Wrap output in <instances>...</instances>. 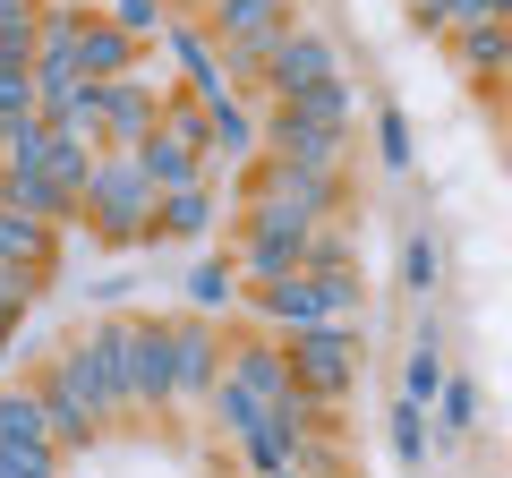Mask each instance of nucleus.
<instances>
[{"label":"nucleus","mask_w":512,"mask_h":478,"mask_svg":"<svg viewBox=\"0 0 512 478\" xmlns=\"http://www.w3.org/2000/svg\"><path fill=\"white\" fill-rule=\"evenodd\" d=\"M128 282H137V274H103L86 299H94V308H120V299H128Z\"/></svg>","instance_id":"obj_35"},{"label":"nucleus","mask_w":512,"mask_h":478,"mask_svg":"<svg viewBox=\"0 0 512 478\" xmlns=\"http://www.w3.org/2000/svg\"><path fill=\"white\" fill-rule=\"evenodd\" d=\"M111 342H120V376H128L137 427L171 419V325L163 316H111Z\"/></svg>","instance_id":"obj_6"},{"label":"nucleus","mask_w":512,"mask_h":478,"mask_svg":"<svg viewBox=\"0 0 512 478\" xmlns=\"http://www.w3.org/2000/svg\"><path fill=\"white\" fill-rule=\"evenodd\" d=\"M35 299H43V282H35V274H18V265H0V368H9V342L26 333Z\"/></svg>","instance_id":"obj_26"},{"label":"nucleus","mask_w":512,"mask_h":478,"mask_svg":"<svg viewBox=\"0 0 512 478\" xmlns=\"http://www.w3.org/2000/svg\"><path fill=\"white\" fill-rule=\"evenodd\" d=\"M60 368L77 376V393H86V410L103 419V436H120V427H137V410H128V376H120V342H111V316H94V325H77L69 342L52 350Z\"/></svg>","instance_id":"obj_4"},{"label":"nucleus","mask_w":512,"mask_h":478,"mask_svg":"<svg viewBox=\"0 0 512 478\" xmlns=\"http://www.w3.org/2000/svg\"><path fill=\"white\" fill-rule=\"evenodd\" d=\"M197 18H205V35L222 43L231 86L248 94V86H256V60H265V43H274L282 26H299V9H291V0H205Z\"/></svg>","instance_id":"obj_5"},{"label":"nucleus","mask_w":512,"mask_h":478,"mask_svg":"<svg viewBox=\"0 0 512 478\" xmlns=\"http://www.w3.org/2000/svg\"><path fill=\"white\" fill-rule=\"evenodd\" d=\"M444 60L470 77V94H495V77L512 69V26H453L444 35Z\"/></svg>","instance_id":"obj_16"},{"label":"nucleus","mask_w":512,"mask_h":478,"mask_svg":"<svg viewBox=\"0 0 512 478\" xmlns=\"http://www.w3.org/2000/svg\"><path fill=\"white\" fill-rule=\"evenodd\" d=\"M188 308L197 316H231L239 308V265L231 257H197L188 265Z\"/></svg>","instance_id":"obj_24"},{"label":"nucleus","mask_w":512,"mask_h":478,"mask_svg":"<svg viewBox=\"0 0 512 478\" xmlns=\"http://www.w3.org/2000/svg\"><path fill=\"white\" fill-rule=\"evenodd\" d=\"M35 18H43V0H0V43L35 52Z\"/></svg>","instance_id":"obj_32"},{"label":"nucleus","mask_w":512,"mask_h":478,"mask_svg":"<svg viewBox=\"0 0 512 478\" xmlns=\"http://www.w3.org/2000/svg\"><path fill=\"white\" fill-rule=\"evenodd\" d=\"M163 69H171V86H188L197 103H214V94H231V69H222V43L205 35V18L197 9H171V26H163Z\"/></svg>","instance_id":"obj_10"},{"label":"nucleus","mask_w":512,"mask_h":478,"mask_svg":"<svg viewBox=\"0 0 512 478\" xmlns=\"http://www.w3.org/2000/svg\"><path fill=\"white\" fill-rule=\"evenodd\" d=\"M504 26H512V18H504Z\"/></svg>","instance_id":"obj_38"},{"label":"nucleus","mask_w":512,"mask_h":478,"mask_svg":"<svg viewBox=\"0 0 512 478\" xmlns=\"http://www.w3.org/2000/svg\"><path fill=\"white\" fill-rule=\"evenodd\" d=\"M163 86H171V77H111V86H94L103 146H146L154 120H163Z\"/></svg>","instance_id":"obj_11"},{"label":"nucleus","mask_w":512,"mask_h":478,"mask_svg":"<svg viewBox=\"0 0 512 478\" xmlns=\"http://www.w3.org/2000/svg\"><path fill=\"white\" fill-rule=\"evenodd\" d=\"M265 154H274V163H299V171H350L359 137H342V129H308V120H291L282 103H265Z\"/></svg>","instance_id":"obj_13"},{"label":"nucleus","mask_w":512,"mask_h":478,"mask_svg":"<svg viewBox=\"0 0 512 478\" xmlns=\"http://www.w3.org/2000/svg\"><path fill=\"white\" fill-rule=\"evenodd\" d=\"M402 18H410V35L444 43V35H453V0H402Z\"/></svg>","instance_id":"obj_33"},{"label":"nucleus","mask_w":512,"mask_h":478,"mask_svg":"<svg viewBox=\"0 0 512 478\" xmlns=\"http://www.w3.org/2000/svg\"><path fill=\"white\" fill-rule=\"evenodd\" d=\"M26 385H35V402H43V436H52L60 461H86L94 444H103V419L86 410V393H77V376L60 368V359H43Z\"/></svg>","instance_id":"obj_9"},{"label":"nucleus","mask_w":512,"mask_h":478,"mask_svg":"<svg viewBox=\"0 0 512 478\" xmlns=\"http://www.w3.org/2000/svg\"><path fill=\"white\" fill-rule=\"evenodd\" d=\"M137 163H146V180L154 188H188V180H214L205 171V146H188V137H171V129H154L146 146H128Z\"/></svg>","instance_id":"obj_19"},{"label":"nucleus","mask_w":512,"mask_h":478,"mask_svg":"<svg viewBox=\"0 0 512 478\" xmlns=\"http://www.w3.org/2000/svg\"><path fill=\"white\" fill-rule=\"evenodd\" d=\"M367 146H376L384 171H410V163H419V129H410V111L402 103H376V111H367Z\"/></svg>","instance_id":"obj_22"},{"label":"nucleus","mask_w":512,"mask_h":478,"mask_svg":"<svg viewBox=\"0 0 512 478\" xmlns=\"http://www.w3.org/2000/svg\"><path fill=\"white\" fill-rule=\"evenodd\" d=\"M308 282H316V308H325V316H342V325H367V274H359V257L308 265Z\"/></svg>","instance_id":"obj_20"},{"label":"nucleus","mask_w":512,"mask_h":478,"mask_svg":"<svg viewBox=\"0 0 512 478\" xmlns=\"http://www.w3.org/2000/svg\"><path fill=\"white\" fill-rule=\"evenodd\" d=\"M154 197H163V188L146 180V163H137L128 146H103V154H94L86 214H77V222H86L94 248H120V257H128V248H146V239H154Z\"/></svg>","instance_id":"obj_1"},{"label":"nucleus","mask_w":512,"mask_h":478,"mask_svg":"<svg viewBox=\"0 0 512 478\" xmlns=\"http://www.w3.org/2000/svg\"><path fill=\"white\" fill-rule=\"evenodd\" d=\"M265 478H308V470H299V461H282V470H265Z\"/></svg>","instance_id":"obj_37"},{"label":"nucleus","mask_w":512,"mask_h":478,"mask_svg":"<svg viewBox=\"0 0 512 478\" xmlns=\"http://www.w3.org/2000/svg\"><path fill=\"white\" fill-rule=\"evenodd\" d=\"M427 427H436L444 444L478 436V376H444V393H436V402H427Z\"/></svg>","instance_id":"obj_23"},{"label":"nucleus","mask_w":512,"mask_h":478,"mask_svg":"<svg viewBox=\"0 0 512 478\" xmlns=\"http://www.w3.org/2000/svg\"><path fill=\"white\" fill-rule=\"evenodd\" d=\"M94 9L137 43H163V26H171V0H94Z\"/></svg>","instance_id":"obj_29"},{"label":"nucleus","mask_w":512,"mask_h":478,"mask_svg":"<svg viewBox=\"0 0 512 478\" xmlns=\"http://www.w3.org/2000/svg\"><path fill=\"white\" fill-rule=\"evenodd\" d=\"M0 205L9 214H35V222H52V231H69L86 205L69 197V188L52 180V171H18V163H0Z\"/></svg>","instance_id":"obj_17"},{"label":"nucleus","mask_w":512,"mask_h":478,"mask_svg":"<svg viewBox=\"0 0 512 478\" xmlns=\"http://www.w3.org/2000/svg\"><path fill=\"white\" fill-rule=\"evenodd\" d=\"M402 291L410 299H436L444 291V239L427 231V222H419V231H402Z\"/></svg>","instance_id":"obj_25"},{"label":"nucleus","mask_w":512,"mask_h":478,"mask_svg":"<svg viewBox=\"0 0 512 478\" xmlns=\"http://www.w3.org/2000/svg\"><path fill=\"white\" fill-rule=\"evenodd\" d=\"M333 77H350L342 69V43L333 35H316V26H282L274 43H265V60H256V103H299V94H316V86H333Z\"/></svg>","instance_id":"obj_3"},{"label":"nucleus","mask_w":512,"mask_h":478,"mask_svg":"<svg viewBox=\"0 0 512 478\" xmlns=\"http://www.w3.org/2000/svg\"><path fill=\"white\" fill-rule=\"evenodd\" d=\"M0 265H18V274H35L43 291H52V274H60V231H52V222H35V214H9V205H0Z\"/></svg>","instance_id":"obj_18"},{"label":"nucleus","mask_w":512,"mask_h":478,"mask_svg":"<svg viewBox=\"0 0 512 478\" xmlns=\"http://www.w3.org/2000/svg\"><path fill=\"white\" fill-rule=\"evenodd\" d=\"M0 478H69L52 444H0Z\"/></svg>","instance_id":"obj_31"},{"label":"nucleus","mask_w":512,"mask_h":478,"mask_svg":"<svg viewBox=\"0 0 512 478\" xmlns=\"http://www.w3.org/2000/svg\"><path fill=\"white\" fill-rule=\"evenodd\" d=\"M0 444H52V436H43L35 385H0Z\"/></svg>","instance_id":"obj_28"},{"label":"nucleus","mask_w":512,"mask_h":478,"mask_svg":"<svg viewBox=\"0 0 512 478\" xmlns=\"http://www.w3.org/2000/svg\"><path fill=\"white\" fill-rule=\"evenodd\" d=\"M487 103H495V111H504V129H512V69H504V77H495V94H487Z\"/></svg>","instance_id":"obj_36"},{"label":"nucleus","mask_w":512,"mask_h":478,"mask_svg":"<svg viewBox=\"0 0 512 478\" xmlns=\"http://www.w3.org/2000/svg\"><path fill=\"white\" fill-rule=\"evenodd\" d=\"M146 52H154V43L120 35L103 9H86V18H77V77H86V86H111V77H146Z\"/></svg>","instance_id":"obj_14"},{"label":"nucleus","mask_w":512,"mask_h":478,"mask_svg":"<svg viewBox=\"0 0 512 478\" xmlns=\"http://www.w3.org/2000/svg\"><path fill=\"white\" fill-rule=\"evenodd\" d=\"M171 325V419H205L222 385V316H163Z\"/></svg>","instance_id":"obj_7"},{"label":"nucleus","mask_w":512,"mask_h":478,"mask_svg":"<svg viewBox=\"0 0 512 478\" xmlns=\"http://www.w3.org/2000/svg\"><path fill=\"white\" fill-rule=\"evenodd\" d=\"M282 359H291V376H299L325 410H342L350 385H359V368H367V325H342V316L299 325V333H282Z\"/></svg>","instance_id":"obj_2"},{"label":"nucleus","mask_w":512,"mask_h":478,"mask_svg":"<svg viewBox=\"0 0 512 478\" xmlns=\"http://www.w3.org/2000/svg\"><path fill=\"white\" fill-rule=\"evenodd\" d=\"M384 436H393V461H402V470H427V444H436V427H427V410H419V402H393Z\"/></svg>","instance_id":"obj_27"},{"label":"nucleus","mask_w":512,"mask_h":478,"mask_svg":"<svg viewBox=\"0 0 512 478\" xmlns=\"http://www.w3.org/2000/svg\"><path fill=\"white\" fill-rule=\"evenodd\" d=\"M222 231V180H188L154 197V239L146 248H205Z\"/></svg>","instance_id":"obj_12"},{"label":"nucleus","mask_w":512,"mask_h":478,"mask_svg":"<svg viewBox=\"0 0 512 478\" xmlns=\"http://www.w3.org/2000/svg\"><path fill=\"white\" fill-rule=\"evenodd\" d=\"M239 308H248L265 333L325 325V308H316V282H308V265H299V274H274V282H239Z\"/></svg>","instance_id":"obj_15"},{"label":"nucleus","mask_w":512,"mask_h":478,"mask_svg":"<svg viewBox=\"0 0 512 478\" xmlns=\"http://www.w3.org/2000/svg\"><path fill=\"white\" fill-rule=\"evenodd\" d=\"M256 154H265V103L239 94V86L214 94V103H205V171H214V180H239Z\"/></svg>","instance_id":"obj_8"},{"label":"nucleus","mask_w":512,"mask_h":478,"mask_svg":"<svg viewBox=\"0 0 512 478\" xmlns=\"http://www.w3.org/2000/svg\"><path fill=\"white\" fill-rule=\"evenodd\" d=\"M512 0H453V26H504Z\"/></svg>","instance_id":"obj_34"},{"label":"nucleus","mask_w":512,"mask_h":478,"mask_svg":"<svg viewBox=\"0 0 512 478\" xmlns=\"http://www.w3.org/2000/svg\"><path fill=\"white\" fill-rule=\"evenodd\" d=\"M239 461H248V478H265V470H282V461H291V436H282L274 419H256V427H239Z\"/></svg>","instance_id":"obj_30"},{"label":"nucleus","mask_w":512,"mask_h":478,"mask_svg":"<svg viewBox=\"0 0 512 478\" xmlns=\"http://www.w3.org/2000/svg\"><path fill=\"white\" fill-rule=\"evenodd\" d=\"M291 120H308V129H342V137H359V86L350 77H333V86H316V94H299V103H282Z\"/></svg>","instance_id":"obj_21"}]
</instances>
